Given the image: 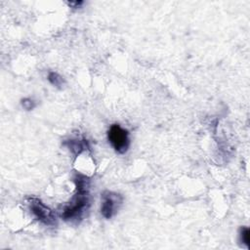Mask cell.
Returning <instances> with one entry per match:
<instances>
[{"label": "cell", "instance_id": "cell-6", "mask_svg": "<svg viewBox=\"0 0 250 250\" xmlns=\"http://www.w3.org/2000/svg\"><path fill=\"white\" fill-rule=\"evenodd\" d=\"M48 80H49V82H50L52 85H54V86H56V87H58V88H61V87L62 86V84L64 83L63 78H62L59 73L54 72V71H50V72H49V74H48Z\"/></svg>", "mask_w": 250, "mask_h": 250}, {"label": "cell", "instance_id": "cell-4", "mask_svg": "<svg viewBox=\"0 0 250 250\" xmlns=\"http://www.w3.org/2000/svg\"><path fill=\"white\" fill-rule=\"evenodd\" d=\"M123 198L120 194L105 191L103 193V203L101 207V213L105 219H110L119 209L122 204Z\"/></svg>", "mask_w": 250, "mask_h": 250}, {"label": "cell", "instance_id": "cell-1", "mask_svg": "<svg viewBox=\"0 0 250 250\" xmlns=\"http://www.w3.org/2000/svg\"><path fill=\"white\" fill-rule=\"evenodd\" d=\"M89 194L87 190H77L70 202L64 206L62 218L68 222H77L82 218L89 207Z\"/></svg>", "mask_w": 250, "mask_h": 250}, {"label": "cell", "instance_id": "cell-5", "mask_svg": "<svg viewBox=\"0 0 250 250\" xmlns=\"http://www.w3.org/2000/svg\"><path fill=\"white\" fill-rule=\"evenodd\" d=\"M64 146H66L69 150L74 153L75 155H78L80 154L83 150H85L87 147H88V143L86 140H69V141H66L63 143Z\"/></svg>", "mask_w": 250, "mask_h": 250}, {"label": "cell", "instance_id": "cell-3", "mask_svg": "<svg viewBox=\"0 0 250 250\" xmlns=\"http://www.w3.org/2000/svg\"><path fill=\"white\" fill-rule=\"evenodd\" d=\"M29 208L33 216L46 226L57 225V217L52 209L46 206L40 199L31 197L28 200Z\"/></svg>", "mask_w": 250, "mask_h": 250}, {"label": "cell", "instance_id": "cell-8", "mask_svg": "<svg viewBox=\"0 0 250 250\" xmlns=\"http://www.w3.org/2000/svg\"><path fill=\"white\" fill-rule=\"evenodd\" d=\"M21 105L26 110H31V109H33L35 107V103L31 99L25 98V99L21 100Z\"/></svg>", "mask_w": 250, "mask_h": 250}, {"label": "cell", "instance_id": "cell-2", "mask_svg": "<svg viewBox=\"0 0 250 250\" xmlns=\"http://www.w3.org/2000/svg\"><path fill=\"white\" fill-rule=\"evenodd\" d=\"M107 138L116 152L123 154L128 150L130 146L129 133L127 130L121 128L120 125H111L107 132Z\"/></svg>", "mask_w": 250, "mask_h": 250}, {"label": "cell", "instance_id": "cell-7", "mask_svg": "<svg viewBox=\"0 0 250 250\" xmlns=\"http://www.w3.org/2000/svg\"><path fill=\"white\" fill-rule=\"evenodd\" d=\"M240 240L243 242L246 247H249V240H250V231L247 227L240 229Z\"/></svg>", "mask_w": 250, "mask_h": 250}]
</instances>
